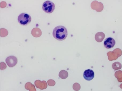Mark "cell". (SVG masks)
Returning <instances> with one entry per match:
<instances>
[{
    "mask_svg": "<svg viewBox=\"0 0 122 91\" xmlns=\"http://www.w3.org/2000/svg\"><path fill=\"white\" fill-rule=\"evenodd\" d=\"M54 37L56 40L62 41L66 39L68 35L67 29L64 26L60 25L56 27L53 30Z\"/></svg>",
    "mask_w": 122,
    "mask_h": 91,
    "instance_id": "1",
    "label": "cell"
},
{
    "mask_svg": "<svg viewBox=\"0 0 122 91\" xmlns=\"http://www.w3.org/2000/svg\"><path fill=\"white\" fill-rule=\"evenodd\" d=\"M18 21L19 23L21 25H27L31 22V17L29 14L25 13H22L19 16Z\"/></svg>",
    "mask_w": 122,
    "mask_h": 91,
    "instance_id": "2",
    "label": "cell"
},
{
    "mask_svg": "<svg viewBox=\"0 0 122 91\" xmlns=\"http://www.w3.org/2000/svg\"><path fill=\"white\" fill-rule=\"evenodd\" d=\"M55 4L50 1H47L44 2L42 5V9L43 11L48 14L53 12L55 10Z\"/></svg>",
    "mask_w": 122,
    "mask_h": 91,
    "instance_id": "3",
    "label": "cell"
},
{
    "mask_svg": "<svg viewBox=\"0 0 122 91\" xmlns=\"http://www.w3.org/2000/svg\"><path fill=\"white\" fill-rule=\"evenodd\" d=\"M116 44V42L114 38L111 37L107 38L104 40V45L106 48L108 49L112 48Z\"/></svg>",
    "mask_w": 122,
    "mask_h": 91,
    "instance_id": "4",
    "label": "cell"
},
{
    "mask_svg": "<svg viewBox=\"0 0 122 91\" xmlns=\"http://www.w3.org/2000/svg\"><path fill=\"white\" fill-rule=\"evenodd\" d=\"M6 63L10 67H14L17 64L18 60L16 57L10 56L8 57L5 60Z\"/></svg>",
    "mask_w": 122,
    "mask_h": 91,
    "instance_id": "5",
    "label": "cell"
},
{
    "mask_svg": "<svg viewBox=\"0 0 122 91\" xmlns=\"http://www.w3.org/2000/svg\"><path fill=\"white\" fill-rule=\"evenodd\" d=\"M83 76L84 78L87 81H91L92 80L95 76L94 71L90 69H87L84 72Z\"/></svg>",
    "mask_w": 122,
    "mask_h": 91,
    "instance_id": "6",
    "label": "cell"
},
{
    "mask_svg": "<svg viewBox=\"0 0 122 91\" xmlns=\"http://www.w3.org/2000/svg\"><path fill=\"white\" fill-rule=\"evenodd\" d=\"M31 34L34 37H40L42 34V32L40 29L38 28H35L31 31Z\"/></svg>",
    "mask_w": 122,
    "mask_h": 91,
    "instance_id": "7",
    "label": "cell"
},
{
    "mask_svg": "<svg viewBox=\"0 0 122 91\" xmlns=\"http://www.w3.org/2000/svg\"><path fill=\"white\" fill-rule=\"evenodd\" d=\"M105 36V34L103 32H98L95 35V40L97 42H101L103 40Z\"/></svg>",
    "mask_w": 122,
    "mask_h": 91,
    "instance_id": "8",
    "label": "cell"
}]
</instances>
